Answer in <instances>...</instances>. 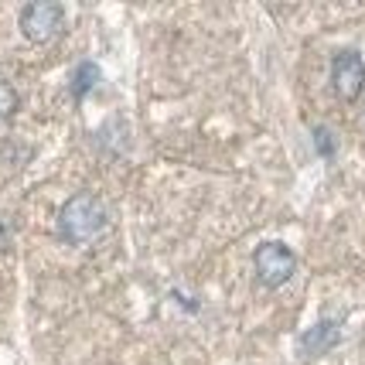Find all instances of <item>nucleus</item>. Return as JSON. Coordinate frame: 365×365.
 <instances>
[{
	"instance_id": "f257e3e1",
	"label": "nucleus",
	"mask_w": 365,
	"mask_h": 365,
	"mask_svg": "<svg viewBox=\"0 0 365 365\" xmlns=\"http://www.w3.org/2000/svg\"><path fill=\"white\" fill-rule=\"evenodd\" d=\"M110 225V208L96 191H76L62 208H58V236L68 246H86L106 232Z\"/></svg>"
},
{
	"instance_id": "f03ea898",
	"label": "nucleus",
	"mask_w": 365,
	"mask_h": 365,
	"mask_svg": "<svg viewBox=\"0 0 365 365\" xmlns=\"http://www.w3.org/2000/svg\"><path fill=\"white\" fill-rule=\"evenodd\" d=\"M253 270H256V280L263 287H284L294 273H297V253L280 242V239H270V242H259L253 250Z\"/></svg>"
},
{
	"instance_id": "7ed1b4c3",
	"label": "nucleus",
	"mask_w": 365,
	"mask_h": 365,
	"mask_svg": "<svg viewBox=\"0 0 365 365\" xmlns=\"http://www.w3.org/2000/svg\"><path fill=\"white\" fill-rule=\"evenodd\" d=\"M21 34L34 45H48L51 38H58L65 28V7L58 0H34L21 11Z\"/></svg>"
},
{
	"instance_id": "1a4fd4ad",
	"label": "nucleus",
	"mask_w": 365,
	"mask_h": 365,
	"mask_svg": "<svg viewBox=\"0 0 365 365\" xmlns=\"http://www.w3.org/2000/svg\"><path fill=\"white\" fill-rule=\"evenodd\" d=\"M7 242H11V232H7V225L0 222V250H7Z\"/></svg>"
},
{
	"instance_id": "6e6552de",
	"label": "nucleus",
	"mask_w": 365,
	"mask_h": 365,
	"mask_svg": "<svg viewBox=\"0 0 365 365\" xmlns=\"http://www.w3.org/2000/svg\"><path fill=\"white\" fill-rule=\"evenodd\" d=\"M314 150H318L324 160H334V150H338V143H334V133L328 127H314Z\"/></svg>"
},
{
	"instance_id": "39448f33",
	"label": "nucleus",
	"mask_w": 365,
	"mask_h": 365,
	"mask_svg": "<svg viewBox=\"0 0 365 365\" xmlns=\"http://www.w3.org/2000/svg\"><path fill=\"white\" fill-rule=\"evenodd\" d=\"M341 345V324L334 318H324L318 324H311L307 331L297 338V351H301V359H321V355H328L331 349Z\"/></svg>"
},
{
	"instance_id": "20e7f679",
	"label": "nucleus",
	"mask_w": 365,
	"mask_h": 365,
	"mask_svg": "<svg viewBox=\"0 0 365 365\" xmlns=\"http://www.w3.org/2000/svg\"><path fill=\"white\" fill-rule=\"evenodd\" d=\"M331 89L341 103H355L365 93V62L355 48H341L331 58Z\"/></svg>"
},
{
	"instance_id": "0eeeda50",
	"label": "nucleus",
	"mask_w": 365,
	"mask_h": 365,
	"mask_svg": "<svg viewBox=\"0 0 365 365\" xmlns=\"http://www.w3.org/2000/svg\"><path fill=\"white\" fill-rule=\"evenodd\" d=\"M17 106H21V96H17V89L11 86V82H4V79H0V120L14 116Z\"/></svg>"
},
{
	"instance_id": "423d86ee",
	"label": "nucleus",
	"mask_w": 365,
	"mask_h": 365,
	"mask_svg": "<svg viewBox=\"0 0 365 365\" xmlns=\"http://www.w3.org/2000/svg\"><path fill=\"white\" fill-rule=\"evenodd\" d=\"M96 82H99V65H96V62H82L79 68H76V76H72V99H76V103H82L86 96L93 93Z\"/></svg>"
}]
</instances>
